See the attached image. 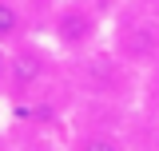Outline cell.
<instances>
[{"instance_id": "obj_1", "label": "cell", "mask_w": 159, "mask_h": 151, "mask_svg": "<svg viewBox=\"0 0 159 151\" xmlns=\"http://www.w3.org/2000/svg\"><path fill=\"white\" fill-rule=\"evenodd\" d=\"M68 84V60L56 52V44L28 36L24 44L8 48V108H28L40 95Z\"/></svg>"}, {"instance_id": "obj_2", "label": "cell", "mask_w": 159, "mask_h": 151, "mask_svg": "<svg viewBox=\"0 0 159 151\" xmlns=\"http://www.w3.org/2000/svg\"><path fill=\"white\" fill-rule=\"evenodd\" d=\"M107 28H111V20L92 0H56L52 12H48V40L56 44V52L64 60L99 48Z\"/></svg>"}, {"instance_id": "obj_3", "label": "cell", "mask_w": 159, "mask_h": 151, "mask_svg": "<svg viewBox=\"0 0 159 151\" xmlns=\"http://www.w3.org/2000/svg\"><path fill=\"white\" fill-rule=\"evenodd\" d=\"M107 44L119 60H127L139 76L159 68V16L155 12H119L111 20Z\"/></svg>"}, {"instance_id": "obj_4", "label": "cell", "mask_w": 159, "mask_h": 151, "mask_svg": "<svg viewBox=\"0 0 159 151\" xmlns=\"http://www.w3.org/2000/svg\"><path fill=\"white\" fill-rule=\"evenodd\" d=\"M64 151H131L123 127H103V123H80L68 135Z\"/></svg>"}, {"instance_id": "obj_5", "label": "cell", "mask_w": 159, "mask_h": 151, "mask_svg": "<svg viewBox=\"0 0 159 151\" xmlns=\"http://www.w3.org/2000/svg\"><path fill=\"white\" fill-rule=\"evenodd\" d=\"M32 28H36V20L24 0H0V44L4 48H16L28 36H36Z\"/></svg>"}, {"instance_id": "obj_6", "label": "cell", "mask_w": 159, "mask_h": 151, "mask_svg": "<svg viewBox=\"0 0 159 151\" xmlns=\"http://www.w3.org/2000/svg\"><path fill=\"white\" fill-rule=\"evenodd\" d=\"M0 108H8V48L0 44Z\"/></svg>"}, {"instance_id": "obj_7", "label": "cell", "mask_w": 159, "mask_h": 151, "mask_svg": "<svg viewBox=\"0 0 159 151\" xmlns=\"http://www.w3.org/2000/svg\"><path fill=\"white\" fill-rule=\"evenodd\" d=\"M92 4H96V8H99V12H103L107 20H116L119 12H123V8L131 4V0H92Z\"/></svg>"}]
</instances>
